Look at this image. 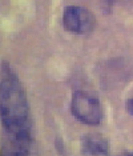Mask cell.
Masks as SVG:
<instances>
[{
	"label": "cell",
	"instance_id": "3957f363",
	"mask_svg": "<svg viewBox=\"0 0 133 156\" xmlns=\"http://www.w3.org/2000/svg\"><path fill=\"white\" fill-rule=\"evenodd\" d=\"M63 26L68 32L87 35L96 27V17L89 9L80 5H69L63 13Z\"/></svg>",
	"mask_w": 133,
	"mask_h": 156
},
{
	"label": "cell",
	"instance_id": "5b68a950",
	"mask_svg": "<svg viewBox=\"0 0 133 156\" xmlns=\"http://www.w3.org/2000/svg\"><path fill=\"white\" fill-rule=\"evenodd\" d=\"M127 109H128V112L133 116V98L128 100V103H127Z\"/></svg>",
	"mask_w": 133,
	"mask_h": 156
},
{
	"label": "cell",
	"instance_id": "6da1fadb",
	"mask_svg": "<svg viewBox=\"0 0 133 156\" xmlns=\"http://www.w3.org/2000/svg\"><path fill=\"white\" fill-rule=\"evenodd\" d=\"M0 109L7 155H28L32 144L29 103L22 81L7 63L2 64Z\"/></svg>",
	"mask_w": 133,
	"mask_h": 156
},
{
	"label": "cell",
	"instance_id": "7a4b0ae2",
	"mask_svg": "<svg viewBox=\"0 0 133 156\" xmlns=\"http://www.w3.org/2000/svg\"><path fill=\"white\" fill-rule=\"evenodd\" d=\"M71 112L79 122L88 126H99L104 118L103 105L99 99L85 91H77L73 94Z\"/></svg>",
	"mask_w": 133,
	"mask_h": 156
},
{
	"label": "cell",
	"instance_id": "277c9868",
	"mask_svg": "<svg viewBox=\"0 0 133 156\" xmlns=\"http://www.w3.org/2000/svg\"><path fill=\"white\" fill-rule=\"evenodd\" d=\"M83 155H108L109 143L100 133H87L81 140Z\"/></svg>",
	"mask_w": 133,
	"mask_h": 156
}]
</instances>
